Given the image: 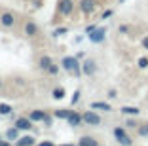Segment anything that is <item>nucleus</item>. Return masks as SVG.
I'll return each instance as SVG.
<instances>
[{
	"mask_svg": "<svg viewBox=\"0 0 148 146\" xmlns=\"http://www.w3.org/2000/svg\"><path fill=\"white\" fill-rule=\"evenodd\" d=\"M139 66H140V69H146V66H148V59H146V57H140V59H139Z\"/></svg>",
	"mask_w": 148,
	"mask_h": 146,
	"instance_id": "23",
	"label": "nucleus"
},
{
	"mask_svg": "<svg viewBox=\"0 0 148 146\" xmlns=\"http://www.w3.org/2000/svg\"><path fill=\"white\" fill-rule=\"evenodd\" d=\"M0 23H2L4 27H12V25H13V15H12V13H2Z\"/></svg>",
	"mask_w": 148,
	"mask_h": 146,
	"instance_id": "7",
	"label": "nucleus"
},
{
	"mask_svg": "<svg viewBox=\"0 0 148 146\" xmlns=\"http://www.w3.org/2000/svg\"><path fill=\"white\" fill-rule=\"evenodd\" d=\"M66 120H69L70 125H80V121H82V116H78V114H72V112H70Z\"/></svg>",
	"mask_w": 148,
	"mask_h": 146,
	"instance_id": "10",
	"label": "nucleus"
},
{
	"mask_svg": "<svg viewBox=\"0 0 148 146\" xmlns=\"http://www.w3.org/2000/svg\"><path fill=\"white\" fill-rule=\"evenodd\" d=\"M53 97H55V99H63V97H65V89H63V87L55 89L53 91Z\"/></svg>",
	"mask_w": 148,
	"mask_h": 146,
	"instance_id": "19",
	"label": "nucleus"
},
{
	"mask_svg": "<svg viewBox=\"0 0 148 146\" xmlns=\"http://www.w3.org/2000/svg\"><path fill=\"white\" fill-rule=\"evenodd\" d=\"M15 125H17V129H31V120H27V118H19L17 121H15Z\"/></svg>",
	"mask_w": 148,
	"mask_h": 146,
	"instance_id": "8",
	"label": "nucleus"
},
{
	"mask_svg": "<svg viewBox=\"0 0 148 146\" xmlns=\"http://www.w3.org/2000/svg\"><path fill=\"white\" fill-rule=\"evenodd\" d=\"M38 146H53V144H51V142H40Z\"/></svg>",
	"mask_w": 148,
	"mask_h": 146,
	"instance_id": "27",
	"label": "nucleus"
},
{
	"mask_svg": "<svg viewBox=\"0 0 148 146\" xmlns=\"http://www.w3.org/2000/svg\"><path fill=\"white\" fill-rule=\"evenodd\" d=\"M91 108H95V110H105V112H108V110H110V104H106V103H91Z\"/></svg>",
	"mask_w": 148,
	"mask_h": 146,
	"instance_id": "11",
	"label": "nucleus"
},
{
	"mask_svg": "<svg viewBox=\"0 0 148 146\" xmlns=\"http://www.w3.org/2000/svg\"><path fill=\"white\" fill-rule=\"evenodd\" d=\"M69 114H70L69 110H55V116L57 118H65V120H66V118H69Z\"/></svg>",
	"mask_w": 148,
	"mask_h": 146,
	"instance_id": "20",
	"label": "nucleus"
},
{
	"mask_svg": "<svg viewBox=\"0 0 148 146\" xmlns=\"http://www.w3.org/2000/svg\"><path fill=\"white\" fill-rule=\"evenodd\" d=\"M74 4H72V0H61L59 2V12L63 13V15H69L70 12H72Z\"/></svg>",
	"mask_w": 148,
	"mask_h": 146,
	"instance_id": "4",
	"label": "nucleus"
},
{
	"mask_svg": "<svg viewBox=\"0 0 148 146\" xmlns=\"http://www.w3.org/2000/svg\"><path fill=\"white\" fill-rule=\"evenodd\" d=\"M105 34H106L105 29H95V30H91V32H89V40H91V42H95V44H99V42H103V40H105Z\"/></svg>",
	"mask_w": 148,
	"mask_h": 146,
	"instance_id": "1",
	"label": "nucleus"
},
{
	"mask_svg": "<svg viewBox=\"0 0 148 146\" xmlns=\"http://www.w3.org/2000/svg\"><path fill=\"white\" fill-rule=\"evenodd\" d=\"M10 112H12V106H10V104L0 103V114H2V116H8Z\"/></svg>",
	"mask_w": 148,
	"mask_h": 146,
	"instance_id": "15",
	"label": "nucleus"
},
{
	"mask_svg": "<svg viewBox=\"0 0 148 146\" xmlns=\"http://www.w3.org/2000/svg\"><path fill=\"white\" fill-rule=\"evenodd\" d=\"M84 13H91L95 10V0H82V4H80Z\"/></svg>",
	"mask_w": 148,
	"mask_h": 146,
	"instance_id": "5",
	"label": "nucleus"
},
{
	"mask_svg": "<svg viewBox=\"0 0 148 146\" xmlns=\"http://www.w3.org/2000/svg\"><path fill=\"white\" fill-rule=\"evenodd\" d=\"M122 112L123 114H133V116H137V114H139V108L137 106H123Z\"/></svg>",
	"mask_w": 148,
	"mask_h": 146,
	"instance_id": "13",
	"label": "nucleus"
},
{
	"mask_svg": "<svg viewBox=\"0 0 148 146\" xmlns=\"http://www.w3.org/2000/svg\"><path fill=\"white\" fill-rule=\"evenodd\" d=\"M49 64H51V59H49V57H42V59H40V66H42V69H49Z\"/></svg>",
	"mask_w": 148,
	"mask_h": 146,
	"instance_id": "18",
	"label": "nucleus"
},
{
	"mask_svg": "<svg viewBox=\"0 0 148 146\" xmlns=\"http://www.w3.org/2000/svg\"><path fill=\"white\" fill-rule=\"evenodd\" d=\"M61 146H74V144H61Z\"/></svg>",
	"mask_w": 148,
	"mask_h": 146,
	"instance_id": "30",
	"label": "nucleus"
},
{
	"mask_svg": "<svg viewBox=\"0 0 148 146\" xmlns=\"http://www.w3.org/2000/svg\"><path fill=\"white\" fill-rule=\"evenodd\" d=\"M80 146H99V144H97V141H93L91 137H84L82 141H80Z\"/></svg>",
	"mask_w": 148,
	"mask_h": 146,
	"instance_id": "12",
	"label": "nucleus"
},
{
	"mask_svg": "<svg viewBox=\"0 0 148 146\" xmlns=\"http://www.w3.org/2000/svg\"><path fill=\"white\" fill-rule=\"evenodd\" d=\"M139 133H140V135H148V125H144V127H140V129H139Z\"/></svg>",
	"mask_w": 148,
	"mask_h": 146,
	"instance_id": "24",
	"label": "nucleus"
},
{
	"mask_svg": "<svg viewBox=\"0 0 148 146\" xmlns=\"http://www.w3.org/2000/svg\"><path fill=\"white\" fill-rule=\"evenodd\" d=\"M32 144H34V138L29 137V135H27V137H21L17 141V146H32Z\"/></svg>",
	"mask_w": 148,
	"mask_h": 146,
	"instance_id": "9",
	"label": "nucleus"
},
{
	"mask_svg": "<svg viewBox=\"0 0 148 146\" xmlns=\"http://www.w3.org/2000/svg\"><path fill=\"white\" fill-rule=\"evenodd\" d=\"M143 46H144V47L148 49V38H144V40H143Z\"/></svg>",
	"mask_w": 148,
	"mask_h": 146,
	"instance_id": "28",
	"label": "nucleus"
},
{
	"mask_svg": "<svg viewBox=\"0 0 148 146\" xmlns=\"http://www.w3.org/2000/svg\"><path fill=\"white\" fill-rule=\"evenodd\" d=\"M25 30H27V34H29V36H34L36 34V25H34V23H29V25L25 27Z\"/></svg>",
	"mask_w": 148,
	"mask_h": 146,
	"instance_id": "17",
	"label": "nucleus"
},
{
	"mask_svg": "<svg viewBox=\"0 0 148 146\" xmlns=\"http://www.w3.org/2000/svg\"><path fill=\"white\" fill-rule=\"evenodd\" d=\"M48 70H49L51 74H55V72H57V66H55V64H49V69H48Z\"/></svg>",
	"mask_w": 148,
	"mask_h": 146,
	"instance_id": "26",
	"label": "nucleus"
},
{
	"mask_svg": "<svg viewBox=\"0 0 148 146\" xmlns=\"http://www.w3.org/2000/svg\"><path fill=\"white\" fill-rule=\"evenodd\" d=\"M63 69L78 72V61L74 59V57H65V59H63Z\"/></svg>",
	"mask_w": 148,
	"mask_h": 146,
	"instance_id": "2",
	"label": "nucleus"
},
{
	"mask_svg": "<svg viewBox=\"0 0 148 146\" xmlns=\"http://www.w3.org/2000/svg\"><path fill=\"white\" fill-rule=\"evenodd\" d=\"M78 99H80V91H76V93L72 95V103H78Z\"/></svg>",
	"mask_w": 148,
	"mask_h": 146,
	"instance_id": "25",
	"label": "nucleus"
},
{
	"mask_svg": "<svg viewBox=\"0 0 148 146\" xmlns=\"http://www.w3.org/2000/svg\"><path fill=\"white\" fill-rule=\"evenodd\" d=\"M114 135H116V138H122L123 135H125V131H123L122 127H116V129H114Z\"/></svg>",
	"mask_w": 148,
	"mask_h": 146,
	"instance_id": "21",
	"label": "nucleus"
},
{
	"mask_svg": "<svg viewBox=\"0 0 148 146\" xmlns=\"http://www.w3.org/2000/svg\"><path fill=\"white\" fill-rule=\"evenodd\" d=\"M93 70H95L93 63H91V61H86V63H84V72H86V74H93Z\"/></svg>",
	"mask_w": 148,
	"mask_h": 146,
	"instance_id": "16",
	"label": "nucleus"
},
{
	"mask_svg": "<svg viewBox=\"0 0 148 146\" xmlns=\"http://www.w3.org/2000/svg\"><path fill=\"white\" fill-rule=\"evenodd\" d=\"M82 120L86 121V123H89V125H99V123H101V118L97 116L95 112H86Z\"/></svg>",
	"mask_w": 148,
	"mask_h": 146,
	"instance_id": "3",
	"label": "nucleus"
},
{
	"mask_svg": "<svg viewBox=\"0 0 148 146\" xmlns=\"http://www.w3.org/2000/svg\"><path fill=\"white\" fill-rule=\"evenodd\" d=\"M0 146H10V144H8V142H2V141H0Z\"/></svg>",
	"mask_w": 148,
	"mask_h": 146,
	"instance_id": "29",
	"label": "nucleus"
},
{
	"mask_svg": "<svg viewBox=\"0 0 148 146\" xmlns=\"http://www.w3.org/2000/svg\"><path fill=\"white\" fill-rule=\"evenodd\" d=\"M6 137H8L10 141H17V137H19V133H17V127H15V129H8V133H6Z\"/></svg>",
	"mask_w": 148,
	"mask_h": 146,
	"instance_id": "14",
	"label": "nucleus"
},
{
	"mask_svg": "<svg viewBox=\"0 0 148 146\" xmlns=\"http://www.w3.org/2000/svg\"><path fill=\"white\" fill-rule=\"evenodd\" d=\"M31 121H46V123H49L48 116H46L44 112H40V110H34V112L31 114Z\"/></svg>",
	"mask_w": 148,
	"mask_h": 146,
	"instance_id": "6",
	"label": "nucleus"
},
{
	"mask_svg": "<svg viewBox=\"0 0 148 146\" xmlns=\"http://www.w3.org/2000/svg\"><path fill=\"white\" fill-rule=\"evenodd\" d=\"M118 141L122 142V144H123V146H129V144H131V138H129V137H127V135H123V137H122V138H118Z\"/></svg>",
	"mask_w": 148,
	"mask_h": 146,
	"instance_id": "22",
	"label": "nucleus"
}]
</instances>
